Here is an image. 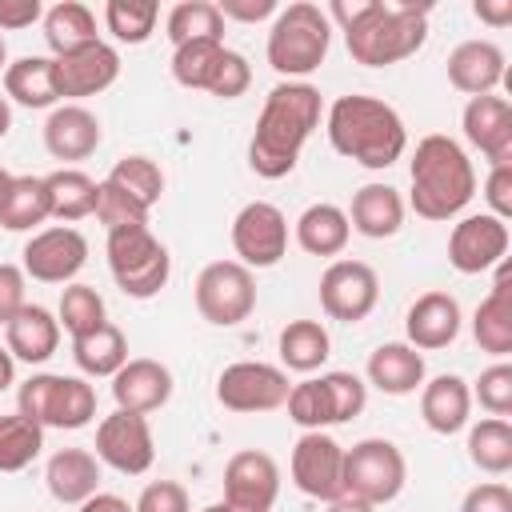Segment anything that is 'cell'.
I'll list each match as a JSON object with an SVG mask.
<instances>
[{
  "label": "cell",
  "mask_w": 512,
  "mask_h": 512,
  "mask_svg": "<svg viewBox=\"0 0 512 512\" xmlns=\"http://www.w3.org/2000/svg\"><path fill=\"white\" fill-rule=\"evenodd\" d=\"M320 88L308 84V80H280L268 96H264V108L256 116V128H252V140H248V168L264 180H284L308 136L320 128Z\"/></svg>",
  "instance_id": "cell-1"
},
{
  "label": "cell",
  "mask_w": 512,
  "mask_h": 512,
  "mask_svg": "<svg viewBox=\"0 0 512 512\" xmlns=\"http://www.w3.org/2000/svg\"><path fill=\"white\" fill-rule=\"evenodd\" d=\"M324 132H328V144L344 160L372 168V172L392 168L408 148V128L400 112L388 100L364 96V92L336 96L324 116Z\"/></svg>",
  "instance_id": "cell-2"
},
{
  "label": "cell",
  "mask_w": 512,
  "mask_h": 512,
  "mask_svg": "<svg viewBox=\"0 0 512 512\" xmlns=\"http://www.w3.org/2000/svg\"><path fill=\"white\" fill-rule=\"evenodd\" d=\"M408 204L420 220H432V224H444L452 216H460L472 196H476V168L468 160V152L444 136V132H432L416 144L412 152V164H408Z\"/></svg>",
  "instance_id": "cell-3"
},
{
  "label": "cell",
  "mask_w": 512,
  "mask_h": 512,
  "mask_svg": "<svg viewBox=\"0 0 512 512\" xmlns=\"http://www.w3.org/2000/svg\"><path fill=\"white\" fill-rule=\"evenodd\" d=\"M428 40V8L416 4H384L372 0V8L344 32L348 56L364 68H388L408 56H416Z\"/></svg>",
  "instance_id": "cell-4"
},
{
  "label": "cell",
  "mask_w": 512,
  "mask_h": 512,
  "mask_svg": "<svg viewBox=\"0 0 512 512\" xmlns=\"http://www.w3.org/2000/svg\"><path fill=\"white\" fill-rule=\"evenodd\" d=\"M328 44H332V24H328L324 8L308 4V0H296V4L276 12L264 56H268V68L276 76L304 80L324 64Z\"/></svg>",
  "instance_id": "cell-5"
},
{
  "label": "cell",
  "mask_w": 512,
  "mask_h": 512,
  "mask_svg": "<svg viewBox=\"0 0 512 512\" xmlns=\"http://www.w3.org/2000/svg\"><path fill=\"white\" fill-rule=\"evenodd\" d=\"M104 252H108V272H112L116 288L132 300H152L172 276V256L152 236L148 224L108 232Z\"/></svg>",
  "instance_id": "cell-6"
},
{
  "label": "cell",
  "mask_w": 512,
  "mask_h": 512,
  "mask_svg": "<svg viewBox=\"0 0 512 512\" xmlns=\"http://www.w3.org/2000/svg\"><path fill=\"white\" fill-rule=\"evenodd\" d=\"M16 412L36 420L40 428H84L96 416V388L84 376L36 372L16 392Z\"/></svg>",
  "instance_id": "cell-7"
},
{
  "label": "cell",
  "mask_w": 512,
  "mask_h": 512,
  "mask_svg": "<svg viewBox=\"0 0 512 512\" xmlns=\"http://www.w3.org/2000/svg\"><path fill=\"white\" fill-rule=\"evenodd\" d=\"M404 480H408V464L392 440L368 436L344 448V496L380 508L404 492Z\"/></svg>",
  "instance_id": "cell-8"
},
{
  "label": "cell",
  "mask_w": 512,
  "mask_h": 512,
  "mask_svg": "<svg viewBox=\"0 0 512 512\" xmlns=\"http://www.w3.org/2000/svg\"><path fill=\"white\" fill-rule=\"evenodd\" d=\"M196 312L216 328H236L256 308V276L240 260H212L196 276Z\"/></svg>",
  "instance_id": "cell-9"
},
{
  "label": "cell",
  "mask_w": 512,
  "mask_h": 512,
  "mask_svg": "<svg viewBox=\"0 0 512 512\" xmlns=\"http://www.w3.org/2000/svg\"><path fill=\"white\" fill-rule=\"evenodd\" d=\"M288 372L264 360H236L216 376V400L228 412H276L288 400Z\"/></svg>",
  "instance_id": "cell-10"
},
{
  "label": "cell",
  "mask_w": 512,
  "mask_h": 512,
  "mask_svg": "<svg viewBox=\"0 0 512 512\" xmlns=\"http://www.w3.org/2000/svg\"><path fill=\"white\" fill-rule=\"evenodd\" d=\"M232 252L244 268H276L288 252V216L268 200H248L232 216Z\"/></svg>",
  "instance_id": "cell-11"
},
{
  "label": "cell",
  "mask_w": 512,
  "mask_h": 512,
  "mask_svg": "<svg viewBox=\"0 0 512 512\" xmlns=\"http://www.w3.org/2000/svg\"><path fill=\"white\" fill-rule=\"evenodd\" d=\"M380 304V276L364 260H332L320 272V308L340 324H360Z\"/></svg>",
  "instance_id": "cell-12"
},
{
  "label": "cell",
  "mask_w": 512,
  "mask_h": 512,
  "mask_svg": "<svg viewBox=\"0 0 512 512\" xmlns=\"http://www.w3.org/2000/svg\"><path fill=\"white\" fill-rule=\"evenodd\" d=\"M96 460L120 476H144L156 460V440H152L148 416L124 412V408L104 416L96 424Z\"/></svg>",
  "instance_id": "cell-13"
},
{
  "label": "cell",
  "mask_w": 512,
  "mask_h": 512,
  "mask_svg": "<svg viewBox=\"0 0 512 512\" xmlns=\"http://www.w3.org/2000/svg\"><path fill=\"white\" fill-rule=\"evenodd\" d=\"M24 276L40 280V284H72L76 272L88 264V240L80 228L72 224H56V228H40L28 236L24 244Z\"/></svg>",
  "instance_id": "cell-14"
},
{
  "label": "cell",
  "mask_w": 512,
  "mask_h": 512,
  "mask_svg": "<svg viewBox=\"0 0 512 512\" xmlns=\"http://www.w3.org/2000/svg\"><path fill=\"white\" fill-rule=\"evenodd\" d=\"M508 244H512L508 220H496L492 212H472L448 232V264L460 276H480L500 260H508Z\"/></svg>",
  "instance_id": "cell-15"
},
{
  "label": "cell",
  "mask_w": 512,
  "mask_h": 512,
  "mask_svg": "<svg viewBox=\"0 0 512 512\" xmlns=\"http://www.w3.org/2000/svg\"><path fill=\"white\" fill-rule=\"evenodd\" d=\"M292 484L312 500L344 496V448L328 432H304L292 444Z\"/></svg>",
  "instance_id": "cell-16"
},
{
  "label": "cell",
  "mask_w": 512,
  "mask_h": 512,
  "mask_svg": "<svg viewBox=\"0 0 512 512\" xmlns=\"http://www.w3.org/2000/svg\"><path fill=\"white\" fill-rule=\"evenodd\" d=\"M280 496V464L260 448H240L224 464V504L236 512H272Z\"/></svg>",
  "instance_id": "cell-17"
},
{
  "label": "cell",
  "mask_w": 512,
  "mask_h": 512,
  "mask_svg": "<svg viewBox=\"0 0 512 512\" xmlns=\"http://www.w3.org/2000/svg\"><path fill=\"white\" fill-rule=\"evenodd\" d=\"M52 68H56V92H60V100L80 104L84 96H96V92H104V88L116 84V76H120V52L112 44L96 40V44H84L76 52L52 56Z\"/></svg>",
  "instance_id": "cell-18"
},
{
  "label": "cell",
  "mask_w": 512,
  "mask_h": 512,
  "mask_svg": "<svg viewBox=\"0 0 512 512\" xmlns=\"http://www.w3.org/2000/svg\"><path fill=\"white\" fill-rule=\"evenodd\" d=\"M460 128L464 140L496 168V164H512V104L504 96H472L460 112Z\"/></svg>",
  "instance_id": "cell-19"
},
{
  "label": "cell",
  "mask_w": 512,
  "mask_h": 512,
  "mask_svg": "<svg viewBox=\"0 0 512 512\" xmlns=\"http://www.w3.org/2000/svg\"><path fill=\"white\" fill-rule=\"evenodd\" d=\"M460 324H464L460 300L452 292L432 288L412 300V308L404 316V332H408L404 344H412L416 352H440L460 336Z\"/></svg>",
  "instance_id": "cell-20"
},
{
  "label": "cell",
  "mask_w": 512,
  "mask_h": 512,
  "mask_svg": "<svg viewBox=\"0 0 512 512\" xmlns=\"http://www.w3.org/2000/svg\"><path fill=\"white\" fill-rule=\"evenodd\" d=\"M100 140H104L100 116L84 104H56L44 120V148L52 160H64V168L88 160L100 148Z\"/></svg>",
  "instance_id": "cell-21"
},
{
  "label": "cell",
  "mask_w": 512,
  "mask_h": 512,
  "mask_svg": "<svg viewBox=\"0 0 512 512\" xmlns=\"http://www.w3.org/2000/svg\"><path fill=\"white\" fill-rule=\"evenodd\" d=\"M504 64L508 60H504L500 44H492V40H464L448 56V84L456 92H464L468 100L472 96H492L504 84V76H508Z\"/></svg>",
  "instance_id": "cell-22"
},
{
  "label": "cell",
  "mask_w": 512,
  "mask_h": 512,
  "mask_svg": "<svg viewBox=\"0 0 512 512\" xmlns=\"http://www.w3.org/2000/svg\"><path fill=\"white\" fill-rule=\"evenodd\" d=\"M112 400L116 408L124 412H156L172 400V372L160 364V360H148V356H128V364L112 376Z\"/></svg>",
  "instance_id": "cell-23"
},
{
  "label": "cell",
  "mask_w": 512,
  "mask_h": 512,
  "mask_svg": "<svg viewBox=\"0 0 512 512\" xmlns=\"http://www.w3.org/2000/svg\"><path fill=\"white\" fill-rule=\"evenodd\" d=\"M420 416L436 436H452L472 420V388L456 372H440L420 384Z\"/></svg>",
  "instance_id": "cell-24"
},
{
  "label": "cell",
  "mask_w": 512,
  "mask_h": 512,
  "mask_svg": "<svg viewBox=\"0 0 512 512\" xmlns=\"http://www.w3.org/2000/svg\"><path fill=\"white\" fill-rule=\"evenodd\" d=\"M496 268L500 272L492 292L472 312V340L480 344V352L504 360L512 352V280H508V260H500Z\"/></svg>",
  "instance_id": "cell-25"
},
{
  "label": "cell",
  "mask_w": 512,
  "mask_h": 512,
  "mask_svg": "<svg viewBox=\"0 0 512 512\" xmlns=\"http://www.w3.org/2000/svg\"><path fill=\"white\" fill-rule=\"evenodd\" d=\"M4 348L12 360L24 364H44L60 348V320L44 304H24L8 324H4Z\"/></svg>",
  "instance_id": "cell-26"
},
{
  "label": "cell",
  "mask_w": 512,
  "mask_h": 512,
  "mask_svg": "<svg viewBox=\"0 0 512 512\" xmlns=\"http://www.w3.org/2000/svg\"><path fill=\"white\" fill-rule=\"evenodd\" d=\"M348 224L368 240H388L404 224V196L392 184H364L352 192Z\"/></svg>",
  "instance_id": "cell-27"
},
{
  "label": "cell",
  "mask_w": 512,
  "mask_h": 512,
  "mask_svg": "<svg viewBox=\"0 0 512 512\" xmlns=\"http://www.w3.org/2000/svg\"><path fill=\"white\" fill-rule=\"evenodd\" d=\"M44 480H48L52 500H60V504H84L88 496L100 492V460L88 448H60V452L48 456Z\"/></svg>",
  "instance_id": "cell-28"
},
{
  "label": "cell",
  "mask_w": 512,
  "mask_h": 512,
  "mask_svg": "<svg viewBox=\"0 0 512 512\" xmlns=\"http://www.w3.org/2000/svg\"><path fill=\"white\" fill-rule=\"evenodd\" d=\"M292 236H296V244H300L308 256L332 260V256H340V252L348 248L352 224H348V212H344L340 204L320 200V204H308V208L296 216Z\"/></svg>",
  "instance_id": "cell-29"
},
{
  "label": "cell",
  "mask_w": 512,
  "mask_h": 512,
  "mask_svg": "<svg viewBox=\"0 0 512 512\" xmlns=\"http://www.w3.org/2000/svg\"><path fill=\"white\" fill-rule=\"evenodd\" d=\"M364 372H368V384L380 388L384 396H412L424 384V352H416L404 340H392L368 356Z\"/></svg>",
  "instance_id": "cell-30"
},
{
  "label": "cell",
  "mask_w": 512,
  "mask_h": 512,
  "mask_svg": "<svg viewBox=\"0 0 512 512\" xmlns=\"http://www.w3.org/2000/svg\"><path fill=\"white\" fill-rule=\"evenodd\" d=\"M4 96L8 104L20 108H56L60 92H56V68L52 56H20L4 68Z\"/></svg>",
  "instance_id": "cell-31"
},
{
  "label": "cell",
  "mask_w": 512,
  "mask_h": 512,
  "mask_svg": "<svg viewBox=\"0 0 512 512\" xmlns=\"http://www.w3.org/2000/svg\"><path fill=\"white\" fill-rule=\"evenodd\" d=\"M44 184H48L52 220L76 224V220H84V216H96L100 180H92L84 168H56V172L44 176Z\"/></svg>",
  "instance_id": "cell-32"
},
{
  "label": "cell",
  "mask_w": 512,
  "mask_h": 512,
  "mask_svg": "<svg viewBox=\"0 0 512 512\" xmlns=\"http://www.w3.org/2000/svg\"><path fill=\"white\" fill-rule=\"evenodd\" d=\"M276 352H280V364L288 372H316L324 368V360L332 356V336L320 320H288L280 328V340H276Z\"/></svg>",
  "instance_id": "cell-33"
},
{
  "label": "cell",
  "mask_w": 512,
  "mask_h": 512,
  "mask_svg": "<svg viewBox=\"0 0 512 512\" xmlns=\"http://www.w3.org/2000/svg\"><path fill=\"white\" fill-rule=\"evenodd\" d=\"M72 360L84 376H108L112 380L128 364V336L112 320H104L100 328L72 340Z\"/></svg>",
  "instance_id": "cell-34"
},
{
  "label": "cell",
  "mask_w": 512,
  "mask_h": 512,
  "mask_svg": "<svg viewBox=\"0 0 512 512\" xmlns=\"http://www.w3.org/2000/svg\"><path fill=\"white\" fill-rule=\"evenodd\" d=\"M40 24H44V40H48L52 56H64V52H76V48L100 40L92 8L80 4V0H60V4L44 8V20Z\"/></svg>",
  "instance_id": "cell-35"
},
{
  "label": "cell",
  "mask_w": 512,
  "mask_h": 512,
  "mask_svg": "<svg viewBox=\"0 0 512 512\" xmlns=\"http://www.w3.org/2000/svg\"><path fill=\"white\" fill-rule=\"evenodd\" d=\"M44 220H52L44 176H12V184H8V192L0 200V228L36 232Z\"/></svg>",
  "instance_id": "cell-36"
},
{
  "label": "cell",
  "mask_w": 512,
  "mask_h": 512,
  "mask_svg": "<svg viewBox=\"0 0 512 512\" xmlns=\"http://www.w3.org/2000/svg\"><path fill=\"white\" fill-rule=\"evenodd\" d=\"M104 180H108L116 192L132 196V200H136L140 208H148V212H152V208L160 204V196H164V168H160L152 156H140V152L120 156Z\"/></svg>",
  "instance_id": "cell-37"
},
{
  "label": "cell",
  "mask_w": 512,
  "mask_h": 512,
  "mask_svg": "<svg viewBox=\"0 0 512 512\" xmlns=\"http://www.w3.org/2000/svg\"><path fill=\"white\" fill-rule=\"evenodd\" d=\"M468 460L488 476H504L512 468V424L500 416L468 424Z\"/></svg>",
  "instance_id": "cell-38"
},
{
  "label": "cell",
  "mask_w": 512,
  "mask_h": 512,
  "mask_svg": "<svg viewBox=\"0 0 512 512\" xmlns=\"http://www.w3.org/2000/svg\"><path fill=\"white\" fill-rule=\"evenodd\" d=\"M164 32H168L172 48H180L188 40H224V16L212 0H180L168 12Z\"/></svg>",
  "instance_id": "cell-39"
},
{
  "label": "cell",
  "mask_w": 512,
  "mask_h": 512,
  "mask_svg": "<svg viewBox=\"0 0 512 512\" xmlns=\"http://www.w3.org/2000/svg\"><path fill=\"white\" fill-rule=\"evenodd\" d=\"M220 60H224V40H188V44L172 48V80L180 88L208 92Z\"/></svg>",
  "instance_id": "cell-40"
},
{
  "label": "cell",
  "mask_w": 512,
  "mask_h": 512,
  "mask_svg": "<svg viewBox=\"0 0 512 512\" xmlns=\"http://www.w3.org/2000/svg\"><path fill=\"white\" fill-rule=\"evenodd\" d=\"M284 408H288V420L296 428H304V432H324V428L336 424V412H332V396L324 388V376H308V380L292 384Z\"/></svg>",
  "instance_id": "cell-41"
},
{
  "label": "cell",
  "mask_w": 512,
  "mask_h": 512,
  "mask_svg": "<svg viewBox=\"0 0 512 512\" xmlns=\"http://www.w3.org/2000/svg\"><path fill=\"white\" fill-rule=\"evenodd\" d=\"M44 448V428L20 412L0 416V472H24Z\"/></svg>",
  "instance_id": "cell-42"
},
{
  "label": "cell",
  "mask_w": 512,
  "mask_h": 512,
  "mask_svg": "<svg viewBox=\"0 0 512 512\" xmlns=\"http://www.w3.org/2000/svg\"><path fill=\"white\" fill-rule=\"evenodd\" d=\"M56 320H60V328L76 340V336H84V332H92V328H100V324L108 320L104 296H100L92 284H76V280H72V284L60 288Z\"/></svg>",
  "instance_id": "cell-43"
},
{
  "label": "cell",
  "mask_w": 512,
  "mask_h": 512,
  "mask_svg": "<svg viewBox=\"0 0 512 512\" xmlns=\"http://www.w3.org/2000/svg\"><path fill=\"white\" fill-rule=\"evenodd\" d=\"M160 8L152 0H108L104 4V28L116 44H144L156 32Z\"/></svg>",
  "instance_id": "cell-44"
},
{
  "label": "cell",
  "mask_w": 512,
  "mask_h": 512,
  "mask_svg": "<svg viewBox=\"0 0 512 512\" xmlns=\"http://www.w3.org/2000/svg\"><path fill=\"white\" fill-rule=\"evenodd\" d=\"M472 400H480V408L488 416H500L508 420L512 416V364L508 360H496L480 372V380L472 384Z\"/></svg>",
  "instance_id": "cell-45"
},
{
  "label": "cell",
  "mask_w": 512,
  "mask_h": 512,
  "mask_svg": "<svg viewBox=\"0 0 512 512\" xmlns=\"http://www.w3.org/2000/svg\"><path fill=\"white\" fill-rule=\"evenodd\" d=\"M324 376V388H328V396H332V412H336V424H348V420H356L360 412H364V404H368V384L356 376V372H320Z\"/></svg>",
  "instance_id": "cell-46"
},
{
  "label": "cell",
  "mask_w": 512,
  "mask_h": 512,
  "mask_svg": "<svg viewBox=\"0 0 512 512\" xmlns=\"http://www.w3.org/2000/svg\"><path fill=\"white\" fill-rule=\"evenodd\" d=\"M96 220L116 232V228H136V224H148V208H140L132 196L116 192L108 180H100V200H96Z\"/></svg>",
  "instance_id": "cell-47"
},
{
  "label": "cell",
  "mask_w": 512,
  "mask_h": 512,
  "mask_svg": "<svg viewBox=\"0 0 512 512\" xmlns=\"http://www.w3.org/2000/svg\"><path fill=\"white\" fill-rule=\"evenodd\" d=\"M248 84H252L248 60H244L240 52L224 48V60H220V68H216V76H212V84H208V96H216V100H236V96L248 92Z\"/></svg>",
  "instance_id": "cell-48"
},
{
  "label": "cell",
  "mask_w": 512,
  "mask_h": 512,
  "mask_svg": "<svg viewBox=\"0 0 512 512\" xmlns=\"http://www.w3.org/2000/svg\"><path fill=\"white\" fill-rule=\"evenodd\" d=\"M132 512H192V500H188L184 484H176V480H152L136 496Z\"/></svg>",
  "instance_id": "cell-49"
},
{
  "label": "cell",
  "mask_w": 512,
  "mask_h": 512,
  "mask_svg": "<svg viewBox=\"0 0 512 512\" xmlns=\"http://www.w3.org/2000/svg\"><path fill=\"white\" fill-rule=\"evenodd\" d=\"M28 304V276L20 264H0V328Z\"/></svg>",
  "instance_id": "cell-50"
},
{
  "label": "cell",
  "mask_w": 512,
  "mask_h": 512,
  "mask_svg": "<svg viewBox=\"0 0 512 512\" xmlns=\"http://www.w3.org/2000/svg\"><path fill=\"white\" fill-rule=\"evenodd\" d=\"M460 512H512V488L500 480H484L464 492Z\"/></svg>",
  "instance_id": "cell-51"
},
{
  "label": "cell",
  "mask_w": 512,
  "mask_h": 512,
  "mask_svg": "<svg viewBox=\"0 0 512 512\" xmlns=\"http://www.w3.org/2000/svg\"><path fill=\"white\" fill-rule=\"evenodd\" d=\"M484 200H488V212L496 220H508L512 216V164H496L484 180Z\"/></svg>",
  "instance_id": "cell-52"
},
{
  "label": "cell",
  "mask_w": 512,
  "mask_h": 512,
  "mask_svg": "<svg viewBox=\"0 0 512 512\" xmlns=\"http://www.w3.org/2000/svg\"><path fill=\"white\" fill-rule=\"evenodd\" d=\"M36 20H44L40 0H0V32H20L32 28Z\"/></svg>",
  "instance_id": "cell-53"
},
{
  "label": "cell",
  "mask_w": 512,
  "mask_h": 512,
  "mask_svg": "<svg viewBox=\"0 0 512 512\" xmlns=\"http://www.w3.org/2000/svg\"><path fill=\"white\" fill-rule=\"evenodd\" d=\"M224 20H236V24H256V20H268L276 16V0H220L216 4Z\"/></svg>",
  "instance_id": "cell-54"
},
{
  "label": "cell",
  "mask_w": 512,
  "mask_h": 512,
  "mask_svg": "<svg viewBox=\"0 0 512 512\" xmlns=\"http://www.w3.org/2000/svg\"><path fill=\"white\" fill-rule=\"evenodd\" d=\"M472 12H476V20H484V24H492V28L512 24V0H476Z\"/></svg>",
  "instance_id": "cell-55"
},
{
  "label": "cell",
  "mask_w": 512,
  "mask_h": 512,
  "mask_svg": "<svg viewBox=\"0 0 512 512\" xmlns=\"http://www.w3.org/2000/svg\"><path fill=\"white\" fill-rule=\"evenodd\" d=\"M76 512H132V504L124 496H116V492H96L84 504H76Z\"/></svg>",
  "instance_id": "cell-56"
},
{
  "label": "cell",
  "mask_w": 512,
  "mask_h": 512,
  "mask_svg": "<svg viewBox=\"0 0 512 512\" xmlns=\"http://www.w3.org/2000/svg\"><path fill=\"white\" fill-rule=\"evenodd\" d=\"M16 384V360L8 348H0V392H8Z\"/></svg>",
  "instance_id": "cell-57"
},
{
  "label": "cell",
  "mask_w": 512,
  "mask_h": 512,
  "mask_svg": "<svg viewBox=\"0 0 512 512\" xmlns=\"http://www.w3.org/2000/svg\"><path fill=\"white\" fill-rule=\"evenodd\" d=\"M328 512H376V508H372V504H364V500L340 496V500H328Z\"/></svg>",
  "instance_id": "cell-58"
},
{
  "label": "cell",
  "mask_w": 512,
  "mask_h": 512,
  "mask_svg": "<svg viewBox=\"0 0 512 512\" xmlns=\"http://www.w3.org/2000/svg\"><path fill=\"white\" fill-rule=\"evenodd\" d=\"M8 128H12V104H8V96H0V140L8 136Z\"/></svg>",
  "instance_id": "cell-59"
},
{
  "label": "cell",
  "mask_w": 512,
  "mask_h": 512,
  "mask_svg": "<svg viewBox=\"0 0 512 512\" xmlns=\"http://www.w3.org/2000/svg\"><path fill=\"white\" fill-rule=\"evenodd\" d=\"M8 184H12V172H8V168H0V200H4V192H8Z\"/></svg>",
  "instance_id": "cell-60"
},
{
  "label": "cell",
  "mask_w": 512,
  "mask_h": 512,
  "mask_svg": "<svg viewBox=\"0 0 512 512\" xmlns=\"http://www.w3.org/2000/svg\"><path fill=\"white\" fill-rule=\"evenodd\" d=\"M200 512H236L232 504H224V500H216V504H208V508H200Z\"/></svg>",
  "instance_id": "cell-61"
},
{
  "label": "cell",
  "mask_w": 512,
  "mask_h": 512,
  "mask_svg": "<svg viewBox=\"0 0 512 512\" xmlns=\"http://www.w3.org/2000/svg\"><path fill=\"white\" fill-rule=\"evenodd\" d=\"M8 68V44H4V36H0V72Z\"/></svg>",
  "instance_id": "cell-62"
}]
</instances>
